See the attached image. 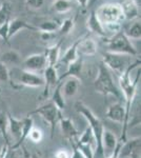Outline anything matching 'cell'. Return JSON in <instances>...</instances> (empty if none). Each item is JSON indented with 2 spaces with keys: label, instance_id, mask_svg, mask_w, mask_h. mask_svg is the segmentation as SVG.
I'll use <instances>...</instances> for the list:
<instances>
[{
  "label": "cell",
  "instance_id": "12",
  "mask_svg": "<svg viewBox=\"0 0 141 158\" xmlns=\"http://www.w3.org/2000/svg\"><path fill=\"white\" fill-rule=\"evenodd\" d=\"M106 117L113 122L122 123V126H125V109L124 104L121 102H116L112 106H110L106 110ZM122 128V129H123Z\"/></svg>",
  "mask_w": 141,
  "mask_h": 158
},
{
  "label": "cell",
  "instance_id": "8",
  "mask_svg": "<svg viewBox=\"0 0 141 158\" xmlns=\"http://www.w3.org/2000/svg\"><path fill=\"white\" fill-rule=\"evenodd\" d=\"M140 137H134L129 140L126 139L120 147L119 158H140Z\"/></svg>",
  "mask_w": 141,
  "mask_h": 158
},
{
  "label": "cell",
  "instance_id": "6",
  "mask_svg": "<svg viewBox=\"0 0 141 158\" xmlns=\"http://www.w3.org/2000/svg\"><path fill=\"white\" fill-rule=\"evenodd\" d=\"M32 114H37L40 117H42L43 120L47 121L50 124L51 128V138L54 137V132H55L56 126L59 123V120L62 117V111H60L57 106L54 104L52 101L48 99V101L44 102L41 106H39L37 109L31 113Z\"/></svg>",
  "mask_w": 141,
  "mask_h": 158
},
{
  "label": "cell",
  "instance_id": "38",
  "mask_svg": "<svg viewBox=\"0 0 141 158\" xmlns=\"http://www.w3.org/2000/svg\"><path fill=\"white\" fill-rule=\"evenodd\" d=\"M45 0H25V4L32 10H39L44 4Z\"/></svg>",
  "mask_w": 141,
  "mask_h": 158
},
{
  "label": "cell",
  "instance_id": "45",
  "mask_svg": "<svg viewBox=\"0 0 141 158\" xmlns=\"http://www.w3.org/2000/svg\"><path fill=\"white\" fill-rule=\"evenodd\" d=\"M31 158H40V156L37 154V153H33V154L31 155Z\"/></svg>",
  "mask_w": 141,
  "mask_h": 158
},
{
  "label": "cell",
  "instance_id": "48",
  "mask_svg": "<svg viewBox=\"0 0 141 158\" xmlns=\"http://www.w3.org/2000/svg\"><path fill=\"white\" fill-rule=\"evenodd\" d=\"M52 158H56V157H54V156H53V157H52Z\"/></svg>",
  "mask_w": 141,
  "mask_h": 158
},
{
  "label": "cell",
  "instance_id": "10",
  "mask_svg": "<svg viewBox=\"0 0 141 158\" xmlns=\"http://www.w3.org/2000/svg\"><path fill=\"white\" fill-rule=\"evenodd\" d=\"M18 83L22 86L27 88H41L44 86V80L43 77L38 73L29 72V71H22L19 77Z\"/></svg>",
  "mask_w": 141,
  "mask_h": 158
},
{
  "label": "cell",
  "instance_id": "30",
  "mask_svg": "<svg viewBox=\"0 0 141 158\" xmlns=\"http://www.w3.org/2000/svg\"><path fill=\"white\" fill-rule=\"evenodd\" d=\"M74 27H75V20L73 18H65L59 25L58 32L60 35L65 36V35L70 34L72 31L74 30Z\"/></svg>",
  "mask_w": 141,
  "mask_h": 158
},
{
  "label": "cell",
  "instance_id": "28",
  "mask_svg": "<svg viewBox=\"0 0 141 158\" xmlns=\"http://www.w3.org/2000/svg\"><path fill=\"white\" fill-rule=\"evenodd\" d=\"M34 127V120L30 115L27 116L25 118H23V128H22V135L21 138H20V141L18 142L17 147L15 149H19L21 147V144L25 141V139H27V136H29V133L31 131V129Z\"/></svg>",
  "mask_w": 141,
  "mask_h": 158
},
{
  "label": "cell",
  "instance_id": "4",
  "mask_svg": "<svg viewBox=\"0 0 141 158\" xmlns=\"http://www.w3.org/2000/svg\"><path fill=\"white\" fill-rule=\"evenodd\" d=\"M107 44V52L115 53V54L127 55L131 57L138 55L136 48L133 45L132 41L125 36L124 32L119 31L115 33L110 39L106 40Z\"/></svg>",
  "mask_w": 141,
  "mask_h": 158
},
{
  "label": "cell",
  "instance_id": "44",
  "mask_svg": "<svg viewBox=\"0 0 141 158\" xmlns=\"http://www.w3.org/2000/svg\"><path fill=\"white\" fill-rule=\"evenodd\" d=\"M75 1H76L77 3H78L81 7H82V9H85V7L88 6L89 0H75Z\"/></svg>",
  "mask_w": 141,
  "mask_h": 158
},
{
  "label": "cell",
  "instance_id": "26",
  "mask_svg": "<svg viewBox=\"0 0 141 158\" xmlns=\"http://www.w3.org/2000/svg\"><path fill=\"white\" fill-rule=\"evenodd\" d=\"M0 61L6 65H15L21 61V56L17 51L11 50L0 56Z\"/></svg>",
  "mask_w": 141,
  "mask_h": 158
},
{
  "label": "cell",
  "instance_id": "1",
  "mask_svg": "<svg viewBox=\"0 0 141 158\" xmlns=\"http://www.w3.org/2000/svg\"><path fill=\"white\" fill-rule=\"evenodd\" d=\"M138 67H140V59H137L134 63H132L121 75L118 76L120 92H121L122 96H123V98H124V109H125V126H124V128L122 129L121 137H120V139H118V141L121 142V143H123L125 140H126V132H127V127H129L131 110H132V106L135 100L136 94H137L138 81L140 80V69H139V71H138L137 76H136V78L134 80L131 78V74H132L134 69Z\"/></svg>",
  "mask_w": 141,
  "mask_h": 158
},
{
  "label": "cell",
  "instance_id": "2",
  "mask_svg": "<svg viewBox=\"0 0 141 158\" xmlns=\"http://www.w3.org/2000/svg\"><path fill=\"white\" fill-rule=\"evenodd\" d=\"M75 110L77 113L82 115L85 120L88 121L89 127L91 128L92 132L94 134L95 140H96V148H95V158H104L103 148H102V134L104 131V127L102 121L99 117H97L94 114V112L83 103L82 101H77L75 103Z\"/></svg>",
  "mask_w": 141,
  "mask_h": 158
},
{
  "label": "cell",
  "instance_id": "19",
  "mask_svg": "<svg viewBox=\"0 0 141 158\" xmlns=\"http://www.w3.org/2000/svg\"><path fill=\"white\" fill-rule=\"evenodd\" d=\"M80 79L75 77H68L65 78L64 83L62 82L61 91H62L63 96L66 98L74 97L78 93L79 86H80Z\"/></svg>",
  "mask_w": 141,
  "mask_h": 158
},
{
  "label": "cell",
  "instance_id": "29",
  "mask_svg": "<svg viewBox=\"0 0 141 158\" xmlns=\"http://www.w3.org/2000/svg\"><path fill=\"white\" fill-rule=\"evenodd\" d=\"M125 36L130 40H140L141 38V24L140 21L134 22L131 27L124 32Z\"/></svg>",
  "mask_w": 141,
  "mask_h": 158
},
{
  "label": "cell",
  "instance_id": "25",
  "mask_svg": "<svg viewBox=\"0 0 141 158\" xmlns=\"http://www.w3.org/2000/svg\"><path fill=\"white\" fill-rule=\"evenodd\" d=\"M73 6V0H54L52 3V10L58 14H65V13L72 11Z\"/></svg>",
  "mask_w": 141,
  "mask_h": 158
},
{
  "label": "cell",
  "instance_id": "34",
  "mask_svg": "<svg viewBox=\"0 0 141 158\" xmlns=\"http://www.w3.org/2000/svg\"><path fill=\"white\" fill-rule=\"evenodd\" d=\"M76 147L78 148V150L82 153L84 158H95V149L89 144H84V143H77L75 142Z\"/></svg>",
  "mask_w": 141,
  "mask_h": 158
},
{
  "label": "cell",
  "instance_id": "32",
  "mask_svg": "<svg viewBox=\"0 0 141 158\" xmlns=\"http://www.w3.org/2000/svg\"><path fill=\"white\" fill-rule=\"evenodd\" d=\"M59 25H60V23H58L56 20H48V21L42 22V23L38 27V30H39L40 32L55 33V32H58Z\"/></svg>",
  "mask_w": 141,
  "mask_h": 158
},
{
  "label": "cell",
  "instance_id": "14",
  "mask_svg": "<svg viewBox=\"0 0 141 158\" xmlns=\"http://www.w3.org/2000/svg\"><path fill=\"white\" fill-rule=\"evenodd\" d=\"M59 124H60L61 132H62V136L71 142L76 141L77 137L79 136V132L74 124L73 120L71 118L62 116L59 120Z\"/></svg>",
  "mask_w": 141,
  "mask_h": 158
},
{
  "label": "cell",
  "instance_id": "20",
  "mask_svg": "<svg viewBox=\"0 0 141 158\" xmlns=\"http://www.w3.org/2000/svg\"><path fill=\"white\" fill-rule=\"evenodd\" d=\"M119 4L122 10V13H123L124 19L134 20L138 18L140 6H138L135 1H133V0H123Z\"/></svg>",
  "mask_w": 141,
  "mask_h": 158
},
{
  "label": "cell",
  "instance_id": "23",
  "mask_svg": "<svg viewBox=\"0 0 141 158\" xmlns=\"http://www.w3.org/2000/svg\"><path fill=\"white\" fill-rule=\"evenodd\" d=\"M61 86H62V81L59 82L58 85L54 88L52 96H51V98H48V99H50V100L52 101V102L55 104L60 111H62V110L65 109L66 102H65V97L63 96L62 91H61Z\"/></svg>",
  "mask_w": 141,
  "mask_h": 158
},
{
  "label": "cell",
  "instance_id": "42",
  "mask_svg": "<svg viewBox=\"0 0 141 158\" xmlns=\"http://www.w3.org/2000/svg\"><path fill=\"white\" fill-rule=\"evenodd\" d=\"M55 37L54 33H45V32H40V38L43 41H50Z\"/></svg>",
  "mask_w": 141,
  "mask_h": 158
},
{
  "label": "cell",
  "instance_id": "43",
  "mask_svg": "<svg viewBox=\"0 0 141 158\" xmlns=\"http://www.w3.org/2000/svg\"><path fill=\"white\" fill-rule=\"evenodd\" d=\"M120 147H121V142L117 144V147L115 148V150L113 151L112 154H110L109 156H106V158H119V151H120Z\"/></svg>",
  "mask_w": 141,
  "mask_h": 158
},
{
  "label": "cell",
  "instance_id": "24",
  "mask_svg": "<svg viewBox=\"0 0 141 158\" xmlns=\"http://www.w3.org/2000/svg\"><path fill=\"white\" fill-rule=\"evenodd\" d=\"M78 42H79V39H77V41L74 43L72 47H70L68 49V51L64 53V55L62 57H60V62L62 64H65L68 67L70 63L74 62L75 60L78 59L80 56L78 55V52H77V45H78Z\"/></svg>",
  "mask_w": 141,
  "mask_h": 158
},
{
  "label": "cell",
  "instance_id": "36",
  "mask_svg": "<svg viewBox=\"0 0 141 158\" xmlns=\"http://www.w3.org/2000/svg\"><path fill=\"white\" fill-rule=\"evenodd\" d=\"M18 149H14L11 144L6 143L2 147V154L1 158H18Z\"/></svg>",
  "mask_w": 141,
  "mask_h": 158
},
{
  "label": "cell",
  "instance_id": "27",
  "mask_svg": "<svg viewBox=\"0 0 141 158\" xmlns=\"http://www.w3.org/2000/svg\"><path fill=\"white\" fill-rule=\"evenodd\" d=\"M75 142H77V143L89 144V146H92L94 149L96 148V140H95L94 134L89 127H88V128L84 130L83 133L81 134V136H79Z\"/></svg>",
  "mask_w": 141,
  "mask_h": 158
},
{
  "label": "cell",
  "instance_id": "35",
  "mask_svg": "<svg viewBox=\"0 0 141 158\" xmlns=\"http://www.w3.org/2000/svg\"><path fill=\"white\" fill-rule=\"evenodd\" d=\"M27 138H30L31 141L34 142V143H39L43 139V132L39 128L33 127V128L31 129Z\"/></svg>",
  "mask_w": 141,
  "mask_h": 158
},
{
  "label": "cell",
  "instance_id": "9",
  "mask_svg": "<svg viewBox=\"0 0 141 158\" xmlns=\"http://www.w3.org/2000/svg\"><path fill=\"white\" fill-rule=\"evenodd\" d=\"M48 67L47 58L44 54H34L31 55L27 58H25L23 61V70L29 72L38 73L44 71V69Z\"/></svg>",
  "mask_w": 141,
  "mask_h": 158
},
{
  "label": "cell",
  "instance_id": "16",
  "mask_svg": "<svg viewBox=\"0 0 141 158\" xmlns=\"http://www.w3.org/2000/svg\"><path fill=\"white\" fill-rule=\"evenodd\" d=\"M118 143H119V141H118L116 135L109 130L104 129L103 134H102V148H103L104 158L112 154Z\"/></svg>",
  "mask_w": 141,
  "mask_h": 158
},
{
  "label": "cell",
  "instance_id": "37",
  "mask_svg": "<svg viewBox=\"0 0 141 158\" xmlns=\"http://www.w3.org/2000/svg\"><path fill=\"white\" fill-rule=\"evenodd\" d=\"M10 80V71L7 65L2 63L0 61V81L2 82H6Z\"/></svg>",
  "mask_w": 141,
  "mask_h": 158
},
{
  "label": "cell",
  "instance_id": "3",
  "mask_svg": "<svg viewBox=\"0 0 141 158\" xmlns=\"http://www.w3.org/2000/svg\"><path fill=\"white\" fill-rule=\"evenodd\" d=\"M94 88L95 91L98 94H101L102 96L112 95L117 99H121L122 97L121 92L115 85L110 70L102 62L100 63L98 74L94 80Z\"/></svg>",
  "mask_w": 141,
  "mask_h": 158
},
{
  "label": "cell",
  "instance_id": "47",
  "mask_svg": "<svg viewBox=\"0 0 141 158\" xmlns=\"http://www.w3.org/2000/svg\"><path fill=\"white\" fill-rule=\"evenodd\" d=\"M1 91H2V90H1V88H0V94H1Z\"/></svg>",
  "mask_w": 141,
  "mask_h": 158
},
{
  "label": "cell",
  "instance_id": "21",
  "mask_svg": "<svg viewBox=\"0 0 141 158\" xmlns=\"http://www.w3.org/2000/svg\"><path fill=\"white\" fill-rule=\"evenodd\" d=\"M23 29L27 30H36V27H32L30 23H27V21L20 19V18H15L13 20H10L9 22V34H7V39H11L13 36L17 34L18 32H20Z\"/></svg>",
  "mask_w": 141,
  "mask_h": 158
},
{
  "label": "cell",
  "instance_id": "11",
  "mask_svg": "<svg viewBox=\"0 0 141 158\" xmlns=\"http://www.w3.org/2000/svg\"><path fill=\"white\" fill-rule=\"evenodd\" d=\"M7 114V131L11 134V136L15 139V143L12 144V147L16 148L18 142L20 141L22 135V128H23V119H17L14 116H12L10 113Z\"/></svg>",
  "mask_w": 141,
  "mask_h": 158
},
{
  "label": "cell",
  "instance_id": "41",
  "mask_svg": "<svg viewBox=\"0 0 141 158\" xmlns=\"http://www.w3.org/2000/svg\"><path fill=\"white\" fill-rule=\"evenodd\" d=\"M54 157H56V158H71V154L66 151V150L61 149V150H58V151L54 154Z\"/></svg>",
  "mask_w": 141,
  "mask_h": 158
},
{
  "label": "cell",
  "instance_id": "13",
  "mask_svg": "<svg viewBox=\"0 0 141 158\" xmlns=\"http://www.w3.org/2000/svg\"><path fill=\"white\" fill-rule=\"evenodd\" d=\"M43 80H44V96L48 99L50 96V90L52 88H55L60 81H59V76L57 74L56 67H51L48 65L44 69L43 73Z\"/></svg>",
  "mask_w": 141,
  "mask_h": 158
},
{
  "label": "cell",
  "instance_id": "5",
  "mask_svg": "<svg viewBox=\"0 0 141 158\" xmlns=\"http://www.w3.org/2000/svg\"><path fill=\"white\" fill-rule=\"evenodd\" d=\"M95 14L103 27L110 24H121L124 20L123 13L119 3L102 4L95 11Z\"/></svg>",
  "mask_w": 141,
  "mask_h": 158
},
{
  "label": "cell",
  "instance_id": "7",
  "mask_svg": "<svg viewBox=\"0 0 141 158\" xmlns=\"http://www.w3.org/2000/svg\"><path fill=\"white\" fill-rule=\"evenodd\" d=\"M102 63H103L109 70L114 71L118 76L130 67L131 63V56L115 54V53L106 52L102 55Z\"/></svg>",
  "mask_w": 141,
  "mask_h": 158
},
{
  "label": "cell",
  "instance_id": "40",
  "mask_svg": "<svg viewBox=\"0 0 141 158\" xmlns=\"http://www.w3.org/2000/svg\"><path fill=\"white\" fill-rule=\"evenodd\" d=\"M72 143V148H73V154L71 155V158H84V156L82 155V153L78 150V148L76 147L75 141L71 142Z\"/></svg>",
  "mask_w": 141,
  "mask_h": 158
},
{
  "label": "cell",
  "instance_id": "33",
  "mask_svg": "<svg viewBox=\"0 0 141 158\" xmlns=\"http://www.w3.org/2000/svg\"><path fill=\"white\" fill-rule=\"evenodd\" d=\"M10 15H11V6H10V4L2 2L0 4V24L9 21Z\"/></svg>",
  "mask_w": 141,
  "mask_h": 158
},
{
  "label": "cell",
  "instance_id": "39",
  "mask_svg": "<svg viewBox=\"0 0 141 158\" xmlns=\"http://www.w3.org/2000/svg\"><path fill=\"white\" fill-rule=\"evenodd\" d=\"M9 21L4 22V23L0 24V38L3 40L4 42H9V39H7V34H9Z\"/></svg>",
  "mask_w": 141,
  "mask_h": 158
},
{
  "label": "cell",
  "instance_id": "49",
  "mask_svg": "<svg viewBox=\"0 0 141 158\" xmlns=\"http://www.w3.org/2000/svg\"><path fill=\"white\" fill-rule=\"evenodd\" d=\"M140 158H141V157H140Z\"/></svg>",
  "mask_w": 141,
  "mask_h": 158
},
{
  "label": "cell",
  "instance_id": "46",
  "mask_svg": "<svg viewBox=\"0 0 141 158\" xmlns=\"http://www.w3.org/2000/svg\"><path fill=\"white\" fill-rule=\"evenodd\" d=\"M133 1H135L136 4H137L138 6H140V1H141V0H133Z\"/></svg>",
  "mask_w": 141,
  "mask_h": 158
},
{
  "label": "cell",
  "instance_id": "31",
  "mask_svg": "<svg viewBox=\"0 0 141 158\" xmlns=\"http://www.w3.org/2000/svg\"><path fill=\"white\" fill-rule=\"evenodd\" d=\"M7 133H9L7 131V114L6 112H0V134L6 140V143L11 144Z\"/></svg>",
  "mask_w": 141,
  "mask_h": 158
},
{
  "label": "cell",
  "instance_id": "17",
  "mask_svg": "<svg viewBox=\"0 0 141 158\" xmlns=\"http://www.w3.org/2000/svg\"><path fill=\"white\" fill-rule=\"evenodd\" d=\"M82 69H83V59L80 56L78 59L68 65V69H66L65 73L62 74L61 76H59V81L61 82L63 79H65L68 77H75V78H78L81 80Z\"/></svg>",
  "mask_w": 141,
  "mask_h": 158
},
{
  "label": "cell",
  "instance_id": "15",
  "mask_svg": "<svg viewBox=\"0 0 141 158\" xmlns=\"http://www.w3.org/2000/svg\"><path fill=\"white\" fill-rule=\"evenodd\" d=\"M97 49L98 45L93 38L85 36L79 38V42L77 45V52L79 56H94L97 53Z\"/></svg>",
  "mask_w": 141,
  "mask_h": 158
},
{
  "label": "cell",
  "instance_id": "22",
  "mask_svg": "<svg viewBox=\"0 0 141 158\" xmlns=\"http://www.w3.org/2000/svg\"><path fill=\"white\" fill-rule=\"evenodd\" d=\"M60 48H61V41H59L47 49L44 53V56L47 58L48 65L56 67L57 62L60 59Z\"/></svg>",
  "mask_w": 141,
  "mask_h": 158
},
{
  "label": "cell",
  "instance_id": "18",
  "mask_svg": "<svg viewBox=\"0 0 141 158\" xmlns=\"http://www.w3.org/2000/svg\"><path fill=\"white\" fill-rule=\"evenodd\" d=\"M86 27L91 33H94L97 36L99 37H106V29H104L103 24L99 21V19L97 18L96 14H95V11L91 12L88 20H86Z\"/></svg>",
  "mask_w": 141,
  "mask_h": 158
}]
</instances>
